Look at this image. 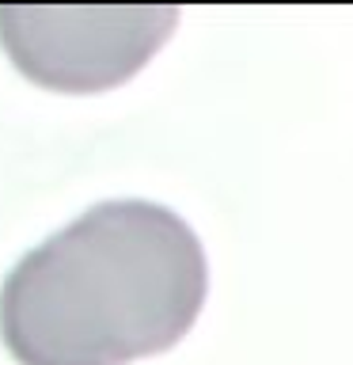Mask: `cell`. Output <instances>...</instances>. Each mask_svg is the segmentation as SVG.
Masks as SVG:
<instances>
[{
	"label": "cell",
	"mask_w": 353,
	"mask_h": 365,
	"mask_svg": "<svg viewBox=\"0 0 353 365\" xmlns=\"http://www.w3.org/2000/svg\"><path fill=\"white\" fill-rule=\"evenodd\" d=\"M209 293L198 232L148 198H110L27 251L0 285L19 365H125L179 346Z\"/></svg>",
	"instance_id": "1"
},
{
	"label": "cell",
	"mask_w": 353,
	"mask_h": 365,
	"mask_svg": "<svg viewBox=\"0 0 353 365\" xmlns=\"http://www.w3.org/2000/svg\"><path fill=\"white\" fill-rule=\"evenodd\" d=\"M175 23V8H0V46L27 80L80 96L141 73Z\"/></svg>",
	"instance_id": "2"
}]
</instances>
